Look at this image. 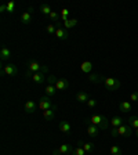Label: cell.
<instances>
[{
	"mask_svg": "<svg viewBox=\"0 0 138 155\" xmlns=\"http://www.w3.org/2000/svg\"><path fill=\"white\" fill-rule=\"evenodd\" d=\"M54 107V104H53V101L50 100V97L48 96H43L42 98H40V101H39V108L42 111H46V110H50V108H53Z\"/></svg>",
	"mask_w": 138,
	"mask_h": 155,
	"instance_id": "cell-7",
	"label": "cell"
},
{
	"mask_svg": "<svg viewBox=\"0 0 138 155\" xmlns=\"http://www.w3.org/2000/svg\"><path fill=\"white\" fill-rule=\"evenodd\" d=\"M55 36H57V39H59V40H66V39L69 38V32H68L65 28L58 26L57 32H55Z\"/></svg>",
	"mask_w": 138,
	"mask_h": 155,
	"instance_id": "cell-13",
	"label": "cell"
},
{
	"mask_svg": "<svg viewBox=\"0 0 138 155\" xmlns=\"http://www.w3.org/2000/svg\"><path fill=\"white\" fill-rule=\"evenodd\" d=\"M134 134H135V136H137V137H138V129H135V132H134Z\"/></svg>",
	"mask_w": 138,
	"mask_h": 155,
	"instance_id": "cell-37",
	"label": "cell"
},
{
	"mask_svg": "<svg viewBox=\"0 0 138 155\" xmlns=\"http://www.w3.org/2000/svg\"><path fill=\"white\" fill-rule=\"evenodd\" d=\"M73 150H75L73 145L65 143V144L59 145L57 150H54L53 155H72V154H73Z\"/></svg>",
	"mask_w": 138,
	"mask_h": 155,
	"instance_id": "cell-2",
	"label": "cell"
},
{
	"mask_svg": "<svg viewBox=\"0 0 138 155\" xmlns=\"http://www.w3.org/2000/svg\"><path fill=\"white\" fill-rule=\"evenodd\" d=\"M55 87H57V90H59V91H65V90H68V87H69V82H68L65 78H58V82L55 83Z\"/></svg>",
	"mask_w": 138,
	"mask_h": 155,
	"instance_id": "cell-8",
	"label": "cell"
},
{
	"mask_svg": "<svg viewBox=\"0 0 138 155\" xmlns=\"http://www.w3.org/2000/svg\"><path fill=\"white\" fill-rule=\"evenodd\" d=\"M61 19H62V22H65V21L69 19V10L68 8H62L61 10Z\"/></svg>",
	"mask_w": 138,
	"mask_h": 155,
	"instance_id": "cell-31",
	"label": "cell"
},
{
	"mask_svg": "<svg viewBox=\"0 0 138 155\" xmlns=\"http://www.w3.org/2000/svg\"><path fill=\"white\" fill-rule=\"evenodd\" d=\"M87 134L90 136V137H98V134H100V127H97V126L90 123V125L87 126Z\"/></svg>",
	"mask_w": 138,
	"mask_h": 155,
	"instance_id": "cell-17",
	"label": "cell"
},
{
	"mask_svg": "<svg viewBox=\"0 0 138 155\" xmlns=\"http://www.w3.org/2000/svg\"><path fill=\"white\" fill-rule=\"evenodd\" d=\"M77 145H82L86 152H94V150H95V144H94V143H84V141H82V140H79Z\"/></svg>",
	"mask_w": 138,
	"mask_h": 155,
	"instance_id": "cell-14",
	"label": "cell"
},
{
	"mask_svg": "<svg viewBox=\"0 0 138 155\" xmlns=\"http://www.w3.org/2000/svg\"><path fill=\"white\" fill-rule=\"evenodd\" d=\"M40 11H42L43 14H46V15H50V14L53 13L51 7L48 6V4H42V6H40Z\"/></svg>",
	"mask_w": 138,
	"mask_h": 155,
	"instance_id": "cell-28",
	"label": "cell"
},
{
	"mask_svg": "<svg viewBox=\"0 0 138 155\" xmlns=\"http://www.w3.org/2000/svg\"><path fill=\"white\" fill-rule=\"evenodd\" d=\"M46 81H47V78L44 76V74H43V72L33 74V76H32V82L35 84H42V83H44Z\"/></svg>",
	"mask_w": 138,
	"mask_h": 155,
	"instance_id": "cell-11",
	"label": "cell"
},
{
	"mask_svg": "<svg viewBox=\"0 0 138 155\" xmlns=\"http://www.w3.org/2000/svg\"><path fill=\"white\" fill-rule=\"evenodd\" d=\"M104 83H105L106 89L111 90V91L117 90V89L122 86V82L117 81V79H115V78H105V79H104Z\"/></svg>",
	"mask_w": 138,
	"mask_h": 155,
	"instance_id": "cell-3",
	"label": "cell"
},
{
	"mask_svg": "<svg viewBox=\"0 0 138 155\" xmlns=\"http://www.w3.org/2000/svg\"><path fill=\"white\" fill-rule=\"evenodd\" d=\"M104 79H105V78L100 74H90L88 75V81H90L91 83H101V82H104Z\"/></svg>",
	"mask_w": 138,
	"mask_h": 155,
	"instance_id": "cell-19",
	"label": "cell"
},
{
	"mask_svg": "<svg viewBox=\"0 0 138 155\" xmlns=\"http://www.w3.org/2000/svg\"><path fill=\"white\" fill-rule=\"evenodd\" d=\"M58 82V78L55 76V75H50V76L47 78V83L51 84V86H55V83Z\"/></svg>",
	"mask_w": 138,
	"mask_h": 155,
	"instance_id": "cell-33",
	"label": "cell"
},
{
	"mask_svg": "<svg viewBox=\"0 0 138 155\" xmlns=\"http://www.w3.org/2000/svg\"><path fill=\"white\" fill-rule=\"evenodd\" d=\"M90 123L97 127H100V130H105L108 129V125H111L109 120L106 119L104 115H93L90 118Z\"/></svg>",
	"mask_w": 138,
	"mask_h": 155,
	"instance_id": "cell-1",
	"label": "cell"
},
{
	"mask_svg": "<svg viewBox=\"0 0 138 155\" xmlns=\"http://www.w3.org/2000/svg\"><path fill=\"white\" fill-rule=\"evenodd\" d=\"M55 110H57V105L54 104V107H53V108L43 111V118H44V120H53V119H54V116H55Z\"/></svg>",
	"mask_w": 138,
	"mask_h": 155,
	"instance_id": "cell-12",
	"label": "cell"
},
{
	"mask_svg": "<svg viewBox=\"0 0 138 155\" xmlns=\"http://www.w3.org/2000/svg\"><path fill=\"white\" fill-rule=\"evenodd\" d=\"M28 71L33 72V74H37V72H47V67L46 65H42L37 61H29L28 62Z\"/></svg>",
	"mask_w": 138,
	"mask_h": 155,
	"instance_id": "cell-4",
	"label": "cell"
},
{
	"mask_svg": "<svg viewBox=\"0 0 138 155\" xmlns=\"http://www.w3.org/2000/svg\"><path fill=\"white\" fill-rule=\"evenodd\" d=\"M76 100L79 101V103H82V104H87V101L90 100V94L87 93V91H84V90L77 91V94H76Z\"/></svg>",
	"mask_w": 138,
	"mask_h": 155,
	"instance_id": "cell-9",
	"label": "cell"
},
{
	"mask_svg": "<svg viewBox=\"0 0 138 155\" xmlns=\"http://www.w3.org/2000/svg\"><path fill=\"white\" fill-rule=\"evenodd\" d=\"M21 22L24 25H28V24L32 22V14L29 13V11H24L22 15H21Z\"/></svg>",
	"mask_w": 138,
	"mask_h": 155,
	"instance_id": "cell-20",
	"label": "cell"
},
{
	"mask_svg": "<svg viewBox=\"0 0 138 155\" xmlns=\"http://www.w3.org/2000/svg\"><path fill=\"white\" fill-rule=\"evenodd\" d=\"M111 127H119V126L123 125V118L122 116H113L112 119L109 120Z\"/></svg>",
	"mask_w": 138,
	"mask_h": 155,
	"instance_id": "cell-21",
	"label": "cell"
},
{
	"mask_svg": "<svg viewBox=\"0 0 138 155\" xmlns=\"http://www.w3.org/2000/svg\"><path fill=\"white\" fill-rule=\"evenodd\" d=\"M57 87L55 86H51V84H47L46 86V96H48V97H53V96H55V93H57Z\"/></svg>",
	"mask_w": 138,
	"mask_h": 155,
	"instance_id": "cell-23",
	"label": "cell"
},
{
	"mask_svg": "<svg viewBox=\"0 0 138 155\" xmlns=\"http://www.w3.org/2000/svg\"><path fill=\"white\" fill-rule=\"evenodd\" d=\"M127 122H129V125L131 126L133 129H138V116H135V115H133V116H130L129 119H127Z\"/></svg>",
	"mask_w": 138,
	"mask_h": 155,
	"instance_id": "cell-24",
	"label": "cell"
},
{
	"mask_svg": "<svg viewBox=\"0 0 138 155\" xmlns=\"http://www.w3.org/2000/svg\"><path fill=\"white\" fill-rule=\"evenodd\" d=\"M117 134L119 136H123V137H131L133 134H134V132H133V127L127 123V125H124L123 123L122 126H119L117 127Z\"/></svg>",
	"mask_w": 138,
	"mask_h": 155,
	"instance_id": "cell-5",
	"label": "cell"
},
{
	"mask_svg": "<svg viewBox=\"0 0 138 155\" xmlns=\"http://www.w3.org/2000/svg\"><path fill=\"white\" fill-rule=\"evenodd\" d=\"M6 4H7V13L13 14L14 11H15V7H17L15 2H8V3H6Z\"/></svg>",
	"mask_w": 138,
	"mask_h": 155,
	"instance_id": "cell-30",
	"label": "cell"
},
{
	"mask_svg": "<svg viewBox=\"0 0 138 155\" xmlns=\"http://www.w3.org/2000/svg\"><path fill=\"white\" fill-rule=\"evenodd\" d=\"M137 91H138V83H137Z\"/></svg>",
	"mask_w": 138,
	"mask_h": 155,
	"instance_id": "cell-38",
	"label": "cell"
},
{
	"mask_svg": "<svg viewBox=\"0 0 138 155\" xmlns=\"http://www.w3.org/2000/svg\"><path fill=\"white\" fill-rule=\"evenodd\" d=\"M77 25V19L76 18H72V19H68V21H65L64 22V28L66 29H71V28H73V26H76Z\"/></svg>",
	"mask_w": 138,
	"mask_h": 155,
	"instance_id": "cell-25",
	"label": "cell"
},
{
	"mask_svg": "<svg viewBox=\"0 0 138 155\" xmlns=\"http://www.w3.org/2000/svg\"><path fill=\"white\" fill-rule=\"evenodd\" d=\"M119 111H122V112H130L131 111V104L129 101H122L119 104Z\"/></svg>",
	"mask_w": 138,
	"mask_h": 155,
	"instance_id": "cell-22",
	"label": "cell"
},
{
	"mask_svg": "<svg viewBox=\"0 0 138 155\" xmlns=\"http://www.w3.org/2000/svg\"><path fill=\"white\" fill-rule=\"evenodd\" d=\"M111 136L112 137H117V127H111Z\"/></svg>",
	"mask_w": 138,
	"mask_h": 155,
	"instance_id": "cell-36",
	"label": "cell"
},
{
	"mask_svg": "<svg viewBox=\"0 0 138 155\" xmlns=\"http://www.w3.org/2000/svg\"><path fill=\"white\" fill-rule=\"evenodd\" d=\"M2 71H3V74H4V75H7V76H15V75L18 74V68H17L14 64L8 62V64L3 65Z\"/></svg>",
	"mask_w": 138,
	"mask_h": 155,
	"instance_id": "cell-6",
	"label": "cell"
},
{
	"mask_svg": "<svg viewBox=\"0 0 138 155\" xmlns=\"http://www.w3.org/2000/svg\"><path fill=\"white\" fill-rule=\"evenodd\" d=\"M86 154V151L83 150V147L82 145H76V148L73 150V154L72 155H84Z\"/></svg>",
	"mask_w": 138,
	"mask_h": 155,
	"instance_id": "cell-32",
	"label": "cell"
},
{
	"mask_svg": "<svg viewBox=\"0 0 138 155\" xmlns=\"http://www.w3.org/2000/svg\"><path fill=\"white\" fill-rule=\"evenodd\" d=\"M87 107H88V108H95V107H97V100L90 98V100L87 101Z\"/></svg>",
	"mask_w": 138,
	"mask_h": 155,
	"instance_id": "cell-34",
	"label": "cell"
},
{
	"mask_svg": "<svg viewBox=\"0 0 138 155\" xmlns=\"http://www.w3.org/2000/svg\"><path fill=\"white\" fill-rule=\"evenodd\" d=\"M58 127H59L61 133H64V134H69V133L72 132V125L68 122V120H62V122H59Z\"/></svg>",
	"mask_w": 138,
	"mask_h": 155,
	"instance_id": "cell-10",
	"label": "cell"
},
{
	"mask_svg": "<svg viewBox=\"0 0 138 155\" xmlns=\"http://www.w3.org/2000/svg\"><path fill=\"white\" fill-rule=\"evenodd\" d=\"M57 29H58V26L55 25V24H50V25H47L46 31H47V33H50V35H55Z\"/></svg>",
	"mask_w": 138,
	"mask_h": 155,
	"instance_id": "cell-29",
	"label": "cell"
},
{
	"mask_svg": "<svg viewBox=\"0 0 138 155\" xmlns=\"http://www.w3.org/2000/svg\"><path fill=\"white\" fill-rule=\"evenodd\" d=\"M80 71L83 72V74H91V71H93V62L91 61H83L80 65Z\"/></svg>",
	"mask_w": 138,
	"mask_h": 155,
	"instance_id": "cell-16",
	"label": "cell"
},
{
	"mask_svg": "<svg viewBox=\"0 0 138 155\" xmlns=\"http://www.w3.org/2000/svg\"><path fill=\"white\" fill-rule=\"evenodd\" d=\"M130 101H133V103H138V91H134V93L130 94Z\"/></svg>",
	"mask_w": 138,
	"mask_h": 155,
	"instance_id": "cell-35",
	"label": "cell"
},
{
	"mask_svg": "<svg viewBox=\"0 0 138 155\" xmlns=\"http://www.w3.org/2000/svg\"><path fill=\"white\" fill-rule=\"evenodd\" d=\"M48 18L53 21V24H59L58 21H59V18H61V14H58L57 11H53V13L48 15Z\"/></svg>",
	"mask_w": 138,
	"mask_h": 155,
	"instance_id": "cell-27",
	"label": "cell"
},
{
	"mask_svg": "<svg viewBox=\"0 0 138 155\" xmlns=\"http://www.w3.org/2000/svg\"><path fill=\"white\" fill-rule=\"evenodd\" d=\"M36 103L35 101H26L25 103V107H24V111H25L26 114H35L36 112Z\"/></svg>",
	"mask_w": 138,
	"mask_h": 155,
	"instance_id": "cell-15",
	"label": "cell"
},
{
	"mask_svg": "<svg viewBox=\"0 0 138 155\" xmlns=\"http://www.w3.org/2000/svg\"><path fill=\"white\" fill-rule=\"evenodd\" d=\"M109 152H111V155H123V151L119 145H112Z\"/></svg>",
	"mask_w": 138,
	"mask_h": 155,
	"instance_id": "cell-26",
	"label": "cell"
},
{
	"mask_svg": "<svg viewBox=\"0 0 138 155\" xmlns=\"http://www.w3.org/2000/svg\"><path fill=\"white\" fill-rule=\"evenodd\" d=\"M10 57H11V50H10L8 47H2V50H0V58L3 60V61H8Z\"/></svg>",
	"mask_w": 138,
	"mask_h": 155,
	"instance_id": "cell-18",
	"label": "cell"
}]
</instances>
